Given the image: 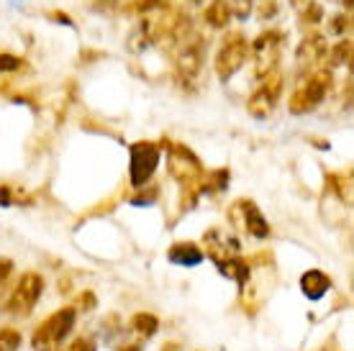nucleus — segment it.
Returning a JSON list of instances; mask_svg holds the SVG:
<instances>
[{"instance_id": "obj_1", "label": "nucleus", "mask_w": 354, "mask_h": 351, "mask_svg": "<svg viewBox=\"0 0 354 351\" xmlns=\"http://www.w3.org/2000/svg\"><path fill=\"white\" fill-rule=\"evenodd\" d=\"M75 318H77V310L75 307H59L57 313L41 321L39 328L31 336V349L34 351H57L59 343L72 334L75 328Z\"/></svg>"}, {"instance_id": "obj_2", "label": "nucleus", "mask_w": 354, "mask_h": 351, "mask_svg": "<svg viewBox=\"0 0 354 351\" xmlns=\"http://www.w3.org/2000/svg\"><path fill=\"white\" fill-rule=\"evenodd\" d=\"M41 292H44V280H41V274L36 272H26L21 280H18L16 290L13 295L8 298V310L13 318H26L34 313L36 303L41 298Z\"/></svg>"}, {"instance_id": "obj_3", "label": "nucleus", "mask_w": 354, "mask_h": 351, "mask_svg": "<svg viewBox=\"0 0 354 351\" xmlns=\"http://www.w3.org/2000/svg\"><path fill=\"white\" fill-rule=\"evenodd\" d=\"M160 164V146L142 141L131 149V184L133 187H144L154 175V169Z\"/></svg>"}, {"instance_id": "obj_4", "label": "nucleus", "mask_w": 354, "mask_h": 351, "mask_svg": "<svg viewBox=\"0 0 354 351\" xmlns=\"http://www.w3.org/2000/svg\"><path fill=\"white\" fill-rule=\"evenodd\" d=\"M244 57H247V44L241 41L239 36H231L229 41L223 44L221 54H218V72H221V77H231L241 67Z\"/></svg>"}, {"instance_id": "obj_5", "label": "nucleus", "mask_w": 354, "mask_h": 351, "mask_svg": "<svg viewBox=\"0 0 354 351\" xmlns=\"http://www.w3.org/2000/svg\"><path fill=\"white\" fill-rule=\"evenodd\" d=\"M324 93H326V82H324V77H313L310 82H306V88H303L301 93H295L290 111L292 113H306V111H310V108H316L321 103Z\"/></svg>"}, {"instance_id": "obj_6", "label": "nucleus", "mask_w": 354, "mask_h": 351, "mask_svg": "<svg viewBox=\"0 0 354 351\" xmlns=\"http://www.w3.org/2000/svg\"><path fill=\"white\" fill-rule=\"evenodd\" d=\"M277 93H280V82H277V77L267 79L265 85L257 90V95L249 100V113L254 115V118H265V115H270L274 100H277Z\"/></svg>"}, {"instance_id": "obj_7", "label": "nucleus", "mask_w": 354, "mask_h": 351, "mask_svg": "<svg viewBox=\"0 0 354 351\" xmlns=\"http://www.w3.org/2000/svg\"><path fill=\"white\" fill-rule=\"evenodd\" d=\"M236 208H239L241 216H244V229H247L252 236H257V238L270 236V226H267V220L262 218V213L257 211V205H254V202L239 200L236 202Z\"/></svg>"}, {"instance_id": "obj_8", "label": "nucleus", "mask_w": 354, "mask_h": 351, "mask_svg": "<svg viewBox=\"0 0 354 351\" xmlns=\"http://www.w3.org/2000/svg\"><path fill=\"white\" fill-rule=\"evenodd\" d=\"M301 290L308 300H321L331 290V280L321 269H308V272L301 277Z\"/></svg>"}, {"instance_id": "obj_9", "label": "nucleus", "mask_w": 354, "mask_h": 351, "mask_svg": "<svg viewBox=\"0 0 354 351\" xmlns=\"http://www.w3.org/2000/svg\"><path fill=\"white\" fill-rule=\"evenodd\" d=\"M169 262L172 264H183V267H195V264L203 262V252L195 244H175L169 249Z\"/></svg>"}, {"instance_id": "obj_10", "label": "nucleus", "mask_w": 354, "mask_h": 351, "mask_svg": "<svg viewBox=\"0 0 354 351\" xmlns=\"http://www.w3.org/2000/svg\"><path fill=\"white\" fill-rule=\"evenodd\" d=\"M131 328L142 336V339H149V336L157 334L160 321H157V316H151V313H136V316L131 318Z\"/></svg>"}, {"instance_id": "obj_11", "label": "nucleus", "mask_w": 354, "mask_h": 351, "mask_svg": "<svg viewBox=\"0 0 354 351\" xmlns=\"http://www.w3.org/2000/svg\"><path fill=\"white\" fill-rule=\"evenodd\" d=\"M180 70L185 72V75H190V77L198 75V70H201V52L195 46L183 52V57H180Z\"/></svg>"}, {"instance_id": "obj_12", "label": "nucleus", "mask_w": 354, "mask_h": 351, "mask_svg": "<svg viewBox=\"0 0 354 351\" xmlns=\"http://www.w3.org/2000/svg\"><path fill=\"white\" fill-rule=\"evenodd\" d=\"M21 349V331L3 325L0 328V351H18Z\"/></svg>"}, {"instance_id": "obj_13", "label": "nucleus", "mask_w": 354, "mask_h": 351, "mask_svg": "<svg viewBox=\"0 0 354 351\" xmlns=\"http://www.w3.org/2000/svg\"><path fill=\"white\" fill-rule=\"evenodd\" d=\"M208 21H211V23H216V26L226 23V8H223V3H216V6L208 10Z\"/></svg>"}, {"instance_id": "obj_14", "label": "nucleus", "mask_w": 354, "mask_h": 351, "mask_svg": "<svg viewBox=\"0 0 354 351\" xmlns=\"http://www.w3.org/2000/svg\"><path fill=\"white\" fill-rule=\"evenodd\" d=\"M10 272H13V262H10V259H0V290H3V285L8 282Z\"/></svg>"}, {"instance_id": "obj_15", "label": "nucleus", "mask_w": 354, "mask_h": 351, "mask_svg": "<svg viewBox=\"0 0 354 351\" xmlns=\"http://www.w3.org/2000/svg\"><path fill=\"white\" fill-rule=\"evenodd\" d=\"M70 351H95V346H93L90 339H75L72 346H70Z\"/></svg>"}, {"instance_id": "obj_16", "label": "nucleus", "mask_w": 354, "mask_h": 351, "mask_svg": "<svg viewBox=\"0 0 354 351\" xmlns=\"http://www.w3.org/2000/svg\"><path fill=\"white\" fill-rule=\"evenodd\" d=\"M10 202H13V193H10L6 184H0V205H3V208H8Z\"/></svg>"}, {"instance_id": "obj_17", "label": "nucleus", "mask_w": 354, "mask_h": 351, "mask_svg": "<svg viewBox=\"0 0 354 351\" xmlns=\"http://www.w3.org/2000/svg\"><path fill=\"white\" fill-rule=\"evenodd\" d=\"M77 305H82V310H93V307H95V298H93L90 292H85V295L80 298V303H77Z\"/></svg>"}, {"instance_id": "obj_18", "label": "nucleus", "mask_w": 354, "mask_h": 351, "mask_svg": "<svg viewBox=\"0 0 354 351\" xmlns=\"http://www.w3.org/2000/svg\"><path fill=\"white\" fill-rule=\"evenodd\" d=\"M121 351H142L139 346H126V349H121Z\"/></svg>"}]
</instances>
